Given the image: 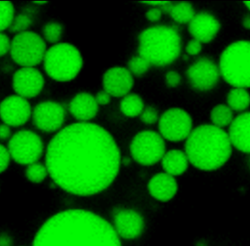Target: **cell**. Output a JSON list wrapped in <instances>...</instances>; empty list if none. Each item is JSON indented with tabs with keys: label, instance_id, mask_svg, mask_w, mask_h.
I'll use <instances>...</instances> for the list:
<instances>
[{
	"label": "cell",
	"instance_id": "6da1fadb",
	"mask_svg": "<svg viewBox=\"0 0 250 246\" xmlns=\"http://www.w3.org/2000/svg\"><path fill=\"white\" fill-rule=\"evenodd\" d=\"M120 162L113 137L91 122L62 128L49 142L45 154L53 182L78 196L94 195L107 188L118 174Z\"/></svg>",
	"mask_w": 250,
	"mask_h": 246
},
{
	"label": "cell",
	"instance_id": "7a4b0ae2",
	"mask_svg": "<svg viewBox=\"0 0 250 246\" xmlns=\"http://www.w3.org/2000/svg\"><path fill=\"white\" fill-rule=\"evenodd\" d=\"M32 246H122L112 226L84 209H68L50 217L36 232Z\"/></svg>",
	"mask_w": 250,
	"mask_h": 246
},
{
	"label": "cell",
	"instance_id": "3957f363",
	"mask_svg": "<svg viewBox=\"0 0 250 246\" xmlns=\"http://www.w3.org/2000/svg\"><path fill=\"white\" fill-rule=\"evenodd\" d=\"M231 148L227 132L212 124H203L193 129L187 138L185 153L195 168L213 171L229 160Z\"/></svg>",
	"mask_w": 250,
	"mask_h": 246
},
{
	"label": "cell",
	"instance_id": "277c9868",
	"mask_svg": "<svg viewBox=\"0 0 250 246\" xmlns=\"http://www.w3.org/2000/svg\"><path fill=\"white\" fill-rule=\"evenodd\" d=\"M181 49V37L171 26H151L139 35V56L151 65L164 66L172 63L180 56Z\"/></svg>",
	"mask_w": 250,
	"mask_h": 246
},
{
	"label": "cell",
	"instance_id": "5b68a950",
	"mask_svg": "<svg viewBox=\"0 0 250 246\" xmlns=\"http://www.w3.org/2000/svg\"><path fill=\"white\" fill-rule=\"evenodd\" d=\"M219 70L233 88H250V41L229 44L221 54Z\"/></svg>",
	"mask_w": 250,
	"mask_h": 246
},
{
	"label": "cell",
	"instance_id": "8992f818",
	"mask_svg": "<svg viewBox=\"0 0 250 246\" xmlns=\"http://www.w3.org/2000/svg\"><path fill=\"white\" fill-rule=\"evenodd\" d=\"M43 65L47 75L58 82L73 80L83 66L79 50L69 43H58L47 49Z\"/></svg>",
	"mask_w": 250,
	"mask_h": 246
},
{
	"label": "cell",
	"instance_id": "52a82bcc",
	"mask_svg": "<svg viewBox=\"0 0 250 246\" xmlns=\"http://www.w3.org/2000/svg\"><path fill=\"white\" fill-rule=\"evenodd\" d=\"M46 51L44 39L31 30L16 34L11 40V58L21 67H35L41 63Z\"/></svg>",
	"mask_w": 250,
	"mask_h": 246
},
{
	"label": "cell",
	"instance_id": "ba28073f",
	"mask_svg": "<svg viewBox=\"0 0 250 246\" xmlns=\"http://www.w3.org/2000/svg\"><path fill=\"white\" fill-rule=\"evenodd\" d=\"M7 148L11 159L27 166L39 161L44 152V144L35 132L20 130L10 138Z\"/></svg>",
	"mask_w": 250,
	"mask_h": 246
},
{
	"label": "cell",
	"instance_id": "9c48e42d",
	"mask_svg": "<svg viewBox=\"0 0 250 246\" xmlns=\"http://www.w3.org/2000/svg\"><path fill=\"white\" fill-rule=\"evenodd\" d=\"M130 152L133 159L141 165H153L160 161L166 152L164 139L157 132L142 131L133 138Z\"/></svg>",
	"mask_w": 250,
	"mask_h": 246
},
{
	"label": "cell",
	"instance_id": "30bf717a",
	"mask_svg": "<svg viewBox=\"0 0 250 246\" xmlns=\"http://www.w3.org/2000/svg\"><path fill=\"white\" fill-rule=\"evenodd\" d=\"M160 136L170 142L187 140L192 131V119L182 108L172 107L167 109L158 120Z\"/></svg>",
	"mask_w": 250,
	"mask_h": 246
},
{
	"label": "cell",
	"instance_id": "8fae6325",
	"mask_svg": "<svg viewBox=\"0 0 250 246\" xmlns=\"http://www.w3.org/2000/svg\"><path fill=\"white\" fill-rule=\"evenodd\" d=\"M32 122L42 132H59L65 120L64 107L53 101H45L37 103L32 109Z\"/></svg>",
	"mask_w": 250,
	"mask_h": 246
},
{
	"label": "cell",
	"instance_id": "7c38bea8",
	"mask_svg": "<svg viewBox=\"0 0 250 246\" xmlns=\"http://www.w3.org/2000/svg\"><path fill=\"white\" fill-rule=\"evenodd\" d=\"M219 66L209 58H200L187 70V77L192 88L208 91L214 88L220 78Z\"/></svg>",
	"mask_w": 250,
	"mask_h": 246
},
{
	"label": "cell",
	"instance_id": "4fadbf2b",
	"mask_svg": "<svg viewBox=\"0 0 250 246\" xmlns=\"http://www.w3.org/2000/svg\"><path fill=\"white\" fill-rule=\"evenodd\" d=\"M32 109L29 102L18 95L6 97L0 102V118L10 127L25 124L31 117Z\"/></svg>",
	"mask_w": 250,
	"mask_h": 246
},
{
	"label": "cell",
	"instance_id": "5bb4252c",
	"mask_svg": "<svg viewBox=\"0 0 250 246\" xmlns=\"http://www.w3.org/2000/svg\"><path fill=\"white\" fill-rule=\"evenodd\" d=\"M44 77L36 67H21L13 75V89L16 95L24 99L38 96L44 87Z\"/></svg>",
	"mask_w": 250,
	"mask_h": 246
},
{
	"label": "cell",
	"instance_id": "9a60e30c",
	"mask_svg": "<svg viewBox=\"0 0 250 246\" xmlns=\"http://www.w3.org/2000/svg\"><path fill=\"white\" fill-rule=\"evenodd\" d=\"M112 227L118 237L135 239L139 237L145 228L142 215L133 209H117L113 213Z\"/></svg>",
	"mask_w": 250,
	"mask_h": 246
},
{
	"label": "cell",
	"instance_id": "2e32d148",
	"mask_svg": "<svg viewBox=\"0 0 250 246\" xmlns=\"http://www.w3.org/2000/svg\"><path fill=\"white\" fill-rule=\"evenodd\" d=\"M134 85V78L130 71L121 66L108 68L103 76L104 90L111 97L128 95Z\"/></svg>",
	"mask_w": 250,
	"mask_h": 246
},
{
	"label": "cell",
	"instance_id": "e0dca14e",
	"mask_svg": "<svg viewBox=\"0 0 250 246\" xmlns=\"http://www.w3.org/2000/svg\"><path fill=\"white\" fill-rule=\"evenodd\" d=\"M221 28L219 20L207 12L195 14L193 19L188 23V31L193 36V39L202 43L212 41Z\"/></svg>",
	"mask_w": 250,
	"mask_h": 246
},
{
	"label": "cell",
	"instance_id": "ac0fdd59",
	"mask_svg": "<svg viewBox=\"0 0 250 246\" xmlns=\"http://www.w3.org/2000/svg\"><path fill=\"white\" fill-rule=\"evenodd\" d=\"M228 136L231 146L244 153H250V111L233 118Z\"/></svg>",
	"mask_w": 250,
	"mask_h": 246
},
{
	"label": "cell",
	"instance_id": "d6986e66",
	"mask_svg": "<svg viewBox=\"0 0 250 246\" xmlns=\"http://www.w3.org/2000/svg\"><path fill=\"white\" fill-rule=\"evenodd\" d=\"M68 110L78 122H89L97 115L99 104L93 95L88 92H80L69 102Z\"/></svg>",
	"mask_w": 250,
	"mask_h": 246
},
{
	"label": "cell",
	"instance_id": "ffe728a7",
	"mask_svg": "<svg viewBox=\"0 0 250 246\" xmlns=\"http://www.w3.org/2000/svg\"><path fill=\"white\" fill-rule=\"evenodd\" d=\"M149 194L159 201H169L178 190L176 179L167 173H158L153 176L147 184Z\"/></svg>",
	"mask_w": 250,
	"mask_h": 246
},
{
	"label": "cell",
	"instance_id": "44dd1931",
	"mask_svg": "<svg viewBox=\"0 0 250 246\" xmlns=\"http://www.w3.org/2000/svg\"><path fill=\"white\" fill-rule=\"evenodd\" d=\"M161 163L165 173L175 177L180 176L187 171L189 161L185 151L172 149L165 152L161 159Z\"/></svg>",
	"mask_w": 250,
	"mask_h": 246
},
{
	"label": "cell",
	"instance_id": "7402d4cb",
	"mask_svg": "<svg viewBox=\"0 0 250 246\" xmlns=\"http://www.w3.org/2000/svg\"><path fill=\"white\" fill-rule=\"evenodd\" d=\"M228 106L234 111H243L250 105V94L244 88H232L227 96Z\"/></svg>",
	"mask_w": 250,
	"mask_h": 246
},
{
	"label": "cell",
	"instance_id": "603a6c76",
	"mask_svg": "<svg viewBox=\"0 0 250 246\" xmlns=\"http://www.w3.org/2000/svg\"><path fill=\"white\" fill-rule=\"evenodd\" d=\"M144 102L137 94H128L123 97L120 102V110L128 117L139 116L144 110Z\"/></svg>",
	"mask_w": 250,
	"mask_h": 246
},
{
	"label": "cell",
	"instance_id": "cb8c5ba5",
	"mask_svg": "<svg viewBox=\"0 0 250 246\" xmlns=\"http://www.w3.org/2000/svg\"><path fill=\"white\" fill-rule=\"evenodd\" d=\"M169 15L178 23H189L195 16V12L190 3L178 2L173 4Z\"/></svg>",
	"mask_w": 250,
	"mask_h": 246
},
{
	"label": "cell",
	"instance_id": "d4e9b609",
	"mask_svg": "<svg viewBox=\"0 0 250 246\" xmlns=\"http://www.w3.org/2000/svg\"><path fill=\"white\" fill-rule=\"evenodd\" d=\"M212 125L223 129V127L230 125L233 120L232 110L226 104H218L213 107L210 113Z\"/></svg>",
	"mask_w": 250,
	"mask_h": 246
},
{
	"label": "cell",
	"instance_id": "484cf974",
	"mask_svg": "<svg viewBox=\"0 0 250 246\" xmlns=\"http://www.w3.org/2000/svg\"><path fill=\"white\" fill-rule=\"evenodd\" d=\"M47 176H49L48 169L44 163L37 161L26 166L25 177L31 183L40 184L47 178Z\"/></svg>",
	"mask_w": 250,
	"mask_h": 246
},
{
	"label": "cell",
	"instance_id": "4316f807",
	"mask_svg": "<svg viewBox=\"0 0 250 246\" xmlns=\"http://www.w3.org/2000/svg\"><path fill=\"white\" fill-rule=\"evenodd\" d=\"M63 27L58 21H50L43 26V39L45 42L51 43L53 45L58 44L62 35Z\"/></svg>",
	"mask_w": 250,
	"mask_h": 246
},
{
	"label": "cell",
	"instance_id": "83f0119b",
	"mask_svg": "<svg viewBox=\"0 0 250 246\" xmlns=\"http://www.w3.org/2000/svg\"><path fill=\"white\" fill-rule=\"evenodd\" d=\"M32 24V18L28 13H20L14 16V19L9 26V31L12 33H21L27 31Z\"/></svg>",
	"mask_w": 250,
	"mask_h": 246
},
{
	"label": "cell",
	"instance_id": "f1b7e54d",
	"mask_svg": "<svg viewBox=\"0 0 250 246\" xmlns=\"http://www.w3.org/2000/svg\"><path fill=\"white\" fill-rule=\"evenodd\" d=\"M14 16V5L9 1H0V32L9 28Z\"/></svg>",
	"mask_w": 250,
	"mask_h": 246
},
{
	"label": "cell",
	"instance_id": "f546056e",
	"mask_svg": "<svg viewBox=\"0 0 250 246\" xmlns=\"http://www.w3.org/2000/svg\"><path fill=\"white\" fill-rule=\"evenodd\" d=\"M150 63L141 56H135L128 62V70L132 75L142 76L150 67Z\"/></svg>",
	"mask_w": 250,
	"mask_h": 246
},
{
	"label": "cell",
	"instance_id": "4dcf8cb0",
	"mask_svg": "<svg viewBox=\"0 0 250 246\" xmlns=\"http://www.w3.org/2000/svg\"><path fill=\"white\" fill-rule=\"evenodd\" d=\"M140 118L141 120L147 124H154L156 121L159 120V116H158V112L156 110V108H154L153 106H146L144 108V110L142 111V113L140 114Z\"/></svg>",
	"mask_w": 250,
	"mask_h": 246
},
{
	"label": "cell",
	"instance_id": "1f68e13d",
	"mask_svg": "<svg viewBox=\"0 0 250 246\" xmlns=\"http://www.w3.org/2000/svg\"><path fill=\"white\" fill-rule=\"evenodd\" d=\"M11 156L6 146L0 144V174L3 173L10 165Z\"/></svg>",
	"mask_w": 250,
	"mask_h": 246
},
{
	"label": "cell",
	"instance_id": "d6a6232c",
	"mask_svg": "<svg viewBox=\"0 0 250 246\" xmlns=\"http://www.w3.org/2000/svg\"><path fill=\"white\" fill-rule=\"evenodd\" d=\"M165 80H166L167 86L174 88V87H177L181 83L182 78H181V75L178 72L171 70V71H168L166 73Z\"/></svg>",
	"mask_w": 250,
	"mask_h": 246
},
{
	"label": "cell",
	"instance_id": "836d02e7",
	"mask_svg": "<svg viewBox=\"0 0 250 246\" xmlns=\"http://www.w3.org/2000/svg\"><path fill=\"white\" fill-rule=\"evenodd\" d=\"M11 49V40L7 34L0 32V57L5 56L10 53Z\"/></svg>",
	"mask_w": 250,
	"mask_h": 246
},
{
	"label": "cell",
	"instance_id": "e575fe53",
	"mask_svg": "<svg viewBox=\"0 0 250 246\" xmlns=\"http://www.w3.org/2000/svg\"><path fill=\"white\" fill-rule=\"evenodd\" d=\"M202 50V45L199 41L195 40V39H192L190 40L187 46H186V52L188 55H192V56H195L197 54H199Z\"/></svg>",
	"mask_w": 250,
	"mask_h": 246
},
{
	"label": "cell",
	"instance_id": "d590c367",
	"mask_svg": "<svg viewBox=\"0 0 250 246\" xmlns=\"http://www.w3.org/2000/svg\"><path fill=\"white\" fill-rule=\"evenodd\" d=\"M110 99H111V96L108 93H106L104 90L98 92L97 95L95 96V100L99 105H105L109 103Z\"/></svg>",
	"mask_w": 250,
	"mask_h": 246
},
{
	"label": "cell",
	"instance_id": "8d00e7d4",
	"mask_svg": "<svg viewBox=\"0 0 250 246\" xmlns=\"http://www.w3.org/2000/svg\"><path fill=\"white\" fill-rule=\"evenodd\" d=\"M162 16V12L158 7L155 8H151L149 9L146 13V17L149 21H158L161 19Z\"/></svg>",
	"mask_w": 250,
	"mask_h": 246
},
{
	"label": "cell",
	"instance_id": "74e56055",
	"mask_svg": "<svg viewBox=\"0 0 250 246\" xmlns=\"http://www.w3.org/2000/svg\"><path fill=\"white\" fill-rule=\"evenodd\" d=\"M11 137V127L4 123L0 124V141L10 140Z\"/></svg>",
	"mask_w": 250,
	"mask_h": 246
},
{
	"label": "cell",
	"instance_id": "f35d334b",
	"mask_svg": "<svg viewBox=\"0 0 250 246\" xmlns=\"http://www.w3.org/2000/svg\"><path fill=\"white\" fill-rule=\"evenodd\" d=\"M0 246H13V238L7 233H0Z\"/></svg>",
	"mask_w": 250,
	"mask_h": 246
},
{
	"label": "cell",
	"instance_id": "ab89813d",
	"mask_svg": "<svg viewBox=\"0 0 250 246\" xmlns=\"http://www.w3.org/2000/svg\"><path fill=\"white\" fill-rule=\"evenodd\" d=\"M167 1H145L143 2L144 4H146V5H150V6H158L161 7L162 5H164Z\"/></svg>",
	"mask_w": 250,
	"mask_h": 246
},
{
	"label": "cell",
	"instance_id": "60d3db41",
	"mask_svg": "<svg viewBox=\"0 0 250 246\" xmlns=\"http://www.w3.org/2000/svg\"><path fill=\"white\" fill-rule=\"evenodd\" d=\"M242 25L246 28V29H250V15L245 16L242 20Z\"/></svg>",
	"mask_w": 250,
	"mask_h": 246
},
{
	"label": "cell",
	"instance_id": "b9f144b4",
	"mask_svg": "<svg viewBox=\"0 0 250 246\" xmlns=\"http://www.w3.org/2000/svg\"><path fill=\"white\" fill-rule=\"evenodd\" d=\"M47 2L45 1H39V2H34V4H37V5H43V4H46Z\"/></svg>",
	"mask_w": 250,
	"mask_h": 246
},
{
	"label": "cell",
	"instance_id": "7bdbcfd3",
	"mask_svg": "<svg viewBox=\"0 0 250 246\" xmlns=\"http://www.w3.org/2000/svg\"><path fill=\"white\" fill-rule=\"evenodd\" d=\"M123 163H124L125 165H127L128 163H130V160H129L128 158H124V159H123Z\"/></svg>",
	"mask_w": 250,
	"mask_h": 246
},
{
	"label": "cell",
	"instance_id": "ee69618b",
	"mask_svg": "<svg viewBox=\"0 0 250 246\" xmlns=\"http://www.w3.org/2000/svg\"><path fill=\"white\" fill-rule=\"evenodd\" d=\"M244 4H245V6L250 10V1H247V2H244Z\"/></svg>",
	"mask_w": 250,
	"mask_h": 246
},
{
	"label": "cell",
	"instance_id": "f6af8a7d",
	"mask_svg": "<svg viewBox=\"0 0 250 246\" xmlns=\"http://www.w3.org/2000/svg\"><path fill=\"white\" fill-rule=\"evenodd\" d=\"M248 165H249V167H250V157H249V160H248Z\"/></svg>",
	"mask_w": 250,
	"mask_h": 246
}]
</instances>
